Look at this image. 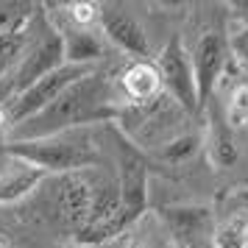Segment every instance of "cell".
Segmentation results:
<instances>
[{
    "label": "cell",
    "mask_w": 248,
    "mask_h": 248,
    "mask_svg": "<svg viewBox=\"0 0 248 248\" xmlns=\"http://www.w3.org/2000/svg\"><path fill=\"white\" fill-rule=\"evenodd\" d=\"M123 103L125 98L123 92H117L114 81L101 70H92L87 78L67 87L56 101L45 106L39 114H34L31 120L9 128L6 142L45 140V137L76 131V128H92L95 123H117Z\"/></svg>",
    "instance_id": "1"
},
{
    "label": "cell",
    "mask_w": 248,
    "mask_h": 248,
    "mask_svg": "<svg viewBox=\"0 0 248 248\" xmlns=\"http://www.w3.org/2000/svg\"><path fill=\"white\" fill-rule=\"evenodd\" d=\"M6 154L39 168L47 176H64L78 170H95L103 165L101 140L92 128H76L45 140L6 142Z\"/></svg>",
    "instance_id": "2"
},
{
    "label": "cell",
    "mask_w": 248,
    "mask_h": 248,
    "mask_svg": "<svg viewBox=\"0 0 248 248\" xmlns=\"http://www.w3.org/2000/svg\"><path fill=\"white\" fill-rule=\"evenodd\" d=\"M101 184L103 179L95 176V170H78V173H64V176H47L34 195L42 198L45 220L76 237L90 223Z\"/></svg>",
    "instance_id": "3"
},
{
    "label": "cell",
    "mask_w": 248,
    "mask_h": 248,
    "mask_svg": "<svg viewBox=\"0 0 248 248\" xmlns=\"http://www.w3.org/2000/svg\"><path fill=\"white\" fill-rule=\"evenodd\" d=\"M184 109L170 98L168 92H162L159 98L148 103H123L117 123L123 125V134L128 142H137L140 148H151L156 154L162 145H168L173 137L181 131V117Z\"/></svg>",
    "instance_id": "4"
},
{
    "label": "cell",
    "mask_w": 248,
    "mask_h": 248,
    "mask_svg": "<svg viewBox=\"0 0 248 248\" xmlns=\"http://www.w3.org/2000/svg\"><path fill=\"white\" fill-rule=\"evenodd\" d=\"M156 67H159V76H162V87H165V92H168L170 98L179 103L187 114L201 112L190 53L184 50V45H181L179 39H173L156 56Z\"/></svg>",
    "instance_id": "5"
},
{
    "label": "cell",
    "mask_w": 248,
    "mask_h": 248,
    "mask_svg": "<svg viewBox=\"0 0 248 248\" xmlns=\"http://www.w3.org/2000/svg\"><path fill=\"white\" fill-rule=\"evenodd\" d=\"M229 53L232 45L220 31H206L198 36V42L192 47L190 62H192V73H195V87H198V103H203L212 98L217 81L223 76L226 64H229Z\"/></svg>",
    "instance_id": "6"
},
{
    "label": "cell",
    "mask_w": 248,
    "mask_h": 248,
    "mask_svg": "<svg viewBox=\"0 0 248 248\" xmlns=\"http://www.w3.org/2000/svg\"><path fill=\"white\" fill-rule=\"evenodd\" d=\"M62 64H67L64 59V42L59 28L47 25L45 34L36 39L34 45L25 50V56L20 59V64L14 70V81H17V95L25 92L31 84H36L39 78H45L47 73L59 70Z\"/></svg>",
    "instance_id": "7"
},
{
    "label": "cell",
    "mask_w": 248,
    "mask_h": 248,
    "mask_svg": "<svg viewBox=\"0 0 248 248\" xmlns=\"http://www.w3.org/2000/svg\"><path fill=\"white\" fill-rule=\"evenodd\" d=\"M98 23H101V34L106 42H112L117 50L128 53L134 62H148L151 42H148L145 28L137 23L125 9H120V6H103Z\"/></svg>",
    "instance_id": "8"
},
{
    "label": "cell",
    "mask_w": 248,
    "mask_h": 248,
    "mask_svg": "<svg viewBox=\"0 0 248 248\" xmlns=\"http://www.w3.org/2000/svg\"><path fill=\"white\" fill-rule=\"evenodd\" d=\"M162 223L179 248H192L212 240L215 217L209 206H168L162 209Z\"/></svg>",
    "instance_id": "9"
},
{
    "label": "cell",
    "mask_w": 248,
    "mask_h": 248,
    "mask_svg": "<svg viewBox=\"0 0 248 248\" xmlns=\"http://www.w3.org/2000/svg\"><path fill=\"white\" fill-rule=\"evenodd\" d=\"M59 34H62V42H64L67 64L95 67V62H103L109 56V42L95 28H78L73 23H64L59 28Z\"/></svg>",
    "instance_id": "10"
},
{
    "label": "cell",
    "mask_w": 248,
    "mask_h": 248,
    "mask_svg": "<svg viewBox=\"0 0 248 248\" xmlns=\"http://www.w3.org/2000/svg\"><path fill=\"white\" fill-rule=\"evenodd\" d=\"M45 179L47 173H42L39 168L28 165L23 159L9 156L3 162V168H0V206L17 203L23 198H28V195H34Z\"/></svg>",
    "instance_id": "11"
},
{
    "label": "cell",
    "mask_w": 248,
    "mask_h": 248,
    "mask_svg": "<svg viewBox=\"0 0 248 248\" xmlns=\"http://www.w3.org/2000/svg\"><path fill=\"white\" fill-rule=\"evenodd\" d=\"M120 92H123L125 103H148L159 98L165 92L159 67L151 59L148 62H131L120 76Z\"/></svg>",
    "instance_id": "12"
},
{
    "label": "cell",
    "mask_w": 248,
    "mask_h": 248,
    "mask_svg": "<svg viewBox=\"0 0 248 248\" xmlns=\"http://www.w3.org/2000/svg\"><path fill=\"white\" fill-rule=\"evenodd\" d=\"M215 248H248V215L232 212L226 215L212 232Z\"/></svg>",
    "instance_id": "13"
},
{
    "label": "cell",
    "mask_w": 248,
    "mask_h": 248,
    "mask_svg": "<svg viewBox=\"0 0 248 248\" xmlns=\"http://www.w3.org/2000/svg\"><path fill=\"white\" fill-rule=\"evenodd\" d=\"M198 145H201V137H195V134H179V137H173L168 145L159 148L156 156L162 159V162H168V165H181V162H187V159L198 151Z\"/></svg>",
    "instance_id": "14"
},
{
    "label": "cell",
    "mask_w": 248,
    "mask_h": 248,
    "mask_svg": "<svg viewBox=\"0 0 248 248\" xmlns=\"http://www.w3.org/2000/svg\"><path fill=\"white\" fill-rule=\"evenodd\" d=\"M226 125L234 131L240 125H248V81L243 84H237L232 95H229V101H226Z\"/></svg>",
    "instance_id": "15"
},
{
    "label": "cell",
    "mask_w": 248,
    "mask_h": 248,
    "mask_svg": "<svg viewBox=\"0 0 248 248\" xmlns=\"http://www.w3.org/2000/svg\"><path fill=\"white\" fill-rule=\"evenodd\" d=\"M212 151H215V162H217L220 168H229V165L237 162V148H234V142H232V128H229V125H220V134L215 137Z\"/></svg>",
    "instance_id": "16"
},
{
    "label": "cell",
    "mask_w": 248,
    "mask_h": 248,
    "mask_svg": "<svg viewBox=\"0 0 248 248\" xmlns=\"http://www.w3.org/2000/svg\"><path fill=\"white\" fill-rule=\"evenodd\" d=\"M67 9V23L78 25V28H92L101 20V9L95 3H70Z\"/></svg>",
    "instance_id": "17"
},
{
    "label": "cell",
    "mask_w": 248,
    "mask_h": 248,
    "mask_svg": "<svg viewBox=\"0 0 248 248\" xmlns=\"http://www.w3.org/2000/svg\"><path fill=\"white\" fill-rule=\"evenodd\" d=\"M229 45H232V53H234V56L243 62V67L248 70V28H240V31L229 39Z\"/></svg>",
    "instance_id": "18"
},
{
    "label": "cell",
    "mask_w": 248,
    "mask_h": 248,
    "mask_svg": "<svg viewBox=\"0 0 248 248\" xmlns=\"http://www.w3.org/2000/svg\"><path fill=\"white\" fill-rule=\"evenodd\" d=\"M14 95H17V81H14V73H9L6 78H0V109L12 101Z\"/></svg>",
    "instance_id": "19"
},
{
    "label": "cell",
    "mask_w": 248,
    "mask_h": 248,
    "mask_svg": "<svg viewBox=\"0 0 248 248\" xmlns=\"http://www.w3.org/2000/svg\"><path fill=\"white\" fill-rule=\"evenodd\" d=\"M237 17H240V23H243V28H248V0H243V3H237Z\"/></svg>",
    "instance_id": "20"
},
{
    "label": "cell",
    "mask_w": 248,
    "mask_h": 248,
    "mask_svg": "<svg viewBox=\"0 0 248 248\" xmlns=\"http://www.w3.org/2000/svg\"><path fill=\"white\" fill-rule=\"evenodd\" d=\"M9 159V154H6V131L0 128V162H6Z\"/></svg>",
    "instance_id": "21"
},
{
    "label": "cell",
    "mask_w": 248,
    "mask_h": 248,
    "mask_svg": "<svg viewBox=\"0 0 248 248\" xmlns=\"http://www.w3.org/2000/svg\"><path fill=\"white\" fill-rule=\"evenodd\" d=\"M192 248H215V246H212V240H206V243H198V246H192Z\"/></svg>",
    "instance_id": "22"
},
{
    "label": "cell",
    "mask_w": 248,
    "mask_h": 248,
    "mask_svg": "<svg viewBox=\"0 0 248 248\" xmlns=\"http://www.w3.org/2000/svg\"><path fill=\"white\" fill-rule=\"evenodd\" d=\"M73 248H114V246H73Z\"/></svg>",
    "instance_id": "23"
},
{
    "label": "cell",
    "mask_w": 248,
    "mask_h": 248,
    "mask_svg": "<svg viewBox=\"0 0 248 248\" xmlns=\"http://www.w3.org/2000/svg\"><path fill=\"white\" fill-rule=\"evenodd\" d=\"M0 248H9V243H6V237H0Z\"/></svg>",
    "instance_id": "24"
}]
</instances>
